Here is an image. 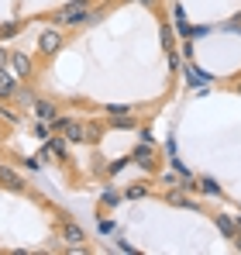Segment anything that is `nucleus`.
I'll list each match as a JSON object with an SVG mask.
<instances>
[{
	"label": "nucleus",
	"instance_id": "obj_1",
	"mask_svg": "<svg viewBox=\"0 0 241 255\" xmlns=\"http://www.w3.org/2000/svg\"><path fill=\"white\" fill-rule=\"evenodd\" d=\"M86 7H90L86 0H73V3H66L62 10H55L52 21H55V24H83V21H86Z\"/></svg>",
	"mask_w": 241,
	"mask_h": 255
},
{
	"label": "nucleus",
	"instance_id": "obj_2",
	"mask_svg": "<svg viewBox=\"0 0 241 255\" xmlns=\"http://www.w3.org/2000/svg\"><path fill=\"white\" fill-rule=\"evenodd\" d=\"M7 62H10V73L17 76V83L31 76V59H28L24 52H10V59H7Z\"/></svg>",
	"mask_w": 241,
	"mask_h": 255
},
{
	"label": "nucleus",
	"instance_id": "obj_3",
	"mask_svg": "<svg viewBox=\"0 0 241 255\" xmlns=\"http://www.w3.org/2000/svg\"><path fill=\"white\" fill-rule=\"evenodd\" d=\"M38 48L45 52V55H55V52L62 48V35H59L55 28H45V31L38 35Z\"/></svg>",
	"mask_w": 241,
	"mask_h": 255
},
{
	"label": "nucleus",
	"instance_id": "obj_4",
	"mask_svg": "<svg viewBox=\"0 0 241 255\" xmlns=\"http://www.w3.org/2000/svg\"><path fill=\"white\" fill-rule=\"evenodd\" d=\"M0 186H7V190H24V179L17 176V169L0 166Z\"/></svg>",
	"mask_w": 241,
	"mask_h": 255
},
{
	"label": "nucleus",
	"instance_id": "obj_5",
	"mask_svg": "<svg viewBox=\"0 0 241 255\" xmlns=\"http://www.w3.org/2000/svg\"><path fill=\"white\" fill-rule=\"evenodd\" d=\"M14 90H17V76L10 69H0V100H10Z\"/></svg>",
	"mask_w": 241,
	"mask_h": 255
},
{
	"label": "nucleus",
	"instance_id": "obj_6",
	"mask_svg": "<svg viewBox=\"0 0 241 255\" xmlns=\"http://www.w3.org/2000/svg\"><path fill=\"white\" fill-rule=\"evenodd\" d=\"M62 242L73 245V249H80L83 242H86V238H83V228L80 224H62Z\"/></svg>",
	"mask_w": 241,
	"mask_h": 255
},
{
	"label": "nucleus",
	"instance_id": "obj_7",
	"mask_svg": "<svg viewBox=\"0 0 241 255\" xmlns=\"http://www.w3.org/2000/svg\"><path fill=\"white\" fill-rule=\"evenodd\" d=\"M214 224L221 228V235H224L228 242H235V235H238V228H235V221H231L228 214H217V217H214Z\"/></svg>",
	"mask_w": 241,
	"mask_h": 255
},
{
	"label": "nucleus",
	"instance_id": "obj_8",
	"mask_svg": "<svg viewBox=\"0 0 241 255\" xmlns=\"http://www.w3.org/2000/svg\"><path fill=\"white\" fill-rule=\"evenodd\" d=\"M35 114H38V121H55V104L52 100H35Z\"/></svg>",
	"mask_w": 241,
	"mask_h": 255
},
{
	"label": "nucleus",
	"instance_id": "obj_9",
	"mask_svg": "<svg viewBox=\"0 0 241 255\" xmlns=\"http://www.w3.org/2000/svg\"><path fill=\"white\" fill-rule=\"evenodd\" d=\"M111 128H118V131H138V121H134V118H131V111H127V114H114Z\"/></svg>",
	"mask_w": 241,
	"mask_h": 255
},
{
	"label": "nucleus",
	"instance_id": "obj_10",
	"mask_svg": "<svg viewBox=\"0 0 241 255\" xmlns=\"http://www.w3.org/2000/svg\"><path fill=\"white\" fill-rule=\"evenodd\" d=\"M165 200H169L172 207H190V211H197V204H193V200L186 197V190H183V193H179V190H172V193H169Z\"/></svg>",
	"mask_w": 241,
	"mask_h": 255
},
{
	"label": "nucleus",
	"instance_id": "obj_11",
	"mask_svg": "<svg viewBox=\"0 0 241 255\" xmlns=\"http://www.w3.org/2000/svg\"><path fill=\"white\" fill-rule=\"evenodd\" d=\"M172 21H176V28L183 31V35H190L193 28H190V21H186V10L183 7H172Z\"/></svg>",
	"mask_w": 241,
	"mask_h": 255
},
{
	"label": "nucleus",
	"instance_id": "obj_12",
	"mask_svg": "<svg viewBox=\"0 0 241 255\" xmlns=\"http://www.w3.org/2000/svg\"><path fill=\"white\" fill-rule=\"evenodd\" d=\"M197 190H203V193H210V197H221V186H217V179H210V176L197 183Z\"/></svg>",
	"mask_w": 241,
	"mask_h": 255
},
{
	"label": "nucleus",
	"instance_id": "obj_13",
	"mask_svg": "<svg viewBox=\"0 0 241 255\" xmlns=\"http://www.w3.org/2000/svg\"><path fill=\"white\" fill-rule=\"evenodd\" d=\"M148 155H152V148H148V141H145V145H138V148H134V159H138V162H141V166H148V169H152V159H148Z\"/></svg>",
	"mask_w": 241,
	"mask_h": 255
},
{
	"label": "nucleus",
	"instance_id": "obj_14",
	"mask_svg": "<svg viewBox=\"0 0 241 255\" xmlns=\"http://www.w3.org/2000/svg\"><path fill=\"white\" fill-rule=\"evenodd\" d=\"M45 148H48V155H59V159H66V141H52V138H48V145H45Z\"/></svg>",
	"mask_w": 241,
	"mask_h": 255
},
{
	"label": "nucleus",
	"instance_id": "obj_15",
	"mask_svg": "<svg viewBox=\"0 0 241 255\" xmlns=\"http://www.w3.org/2000/svg\"><path fill=\"white\" fill-rule=\"evenodd\" d=\"M104 14H107L104 7H100V10H90V7H86V21H83V24H100V21H104Z\"/></svg>",
	"mask_w": 241,
	"mask_h": 255
},
{
	"label": "nucleus",
	"instance_id": "obj_16",
	"mask_svg": "<svg viewBox=\"0 0 241 255\" xmlns=\"http://www.w3.org/2000/svg\"><path fill=\"white\" fill-rule=\"evenodd\" d=\"M62 134H66L69 141H83V128H80V125H73V121H69V128H66Z\"/></svg>",
	"mask_w": 241,
	"mask_h": 255
},
{
	"label": "nucleus",
	"instance_id": "obj_17",
	"mask_svg": "<svg viewBox=\"0 0 241 255\" xmlns=\"http://www.w3.org/2000/svg\"><path fill=\"white\" fill-rule=\"evenodd\" d=\"M14 97H17L21 104H35V93H31V90H24V86H17V90H14Z\"/></svg>",
	"mask_w": 241,
	"mask_h": 255
},
{
	"label": "nucleus",
	"instance_id": "obj_18",
	"mask_svg": "<svg viewBox=\"0 0 241 255\" xmlns=\"http://www.w3.org/2000/svg\"><path fill=\"white\" fill-rule=\"evenodd\" d=\"M145 193H148V186H141V183L138 186H127V200H141Z\"/></svg>",
	"mask_w": 241,
	"mask_h": 255
},
{
	"label": "nucleus",
	"instance_id": "obj_19",
	"mask_svg": "<svg viewBox=\"0 0 241 255\" xmlns=\"http://www.w3.org/2000/svg\"><path fill=\"white\" fill-rule=\"evenodd\" d=\"M127 111H131L127 104H107V114H111V118H114V114H127Z\"/></svg>",
	"mask_w": 241,
	"mask_h": 255
},
{
	"label": "nucleus",
	"instance_id": "obj_20",
	"mask_svg": "<svg viewBox=\"0 0 241 255\" xmlns=\"http://www.w3.org/2000/svg\"><path fill=\"white\" fill-rule=\"evenodd\" d=\"M17 28H21V24H17V21H14V24H3V28H0V38H10V35H14V31H17Z\"/></svg>",
	"mask_w": 241,
	"mask_h": 255
},
{
	"label": "nucleus",
	"instance_id": "obj_21",
	"mask_svg": "<svg viewBox=\"0 0 241 255\" xmlns=\"http://www.w3.org/2000/svg\"><path fill=\"white\" fill-rule=\"evenodd\" d=\"M162 45H165V48H172V31H169V28H165V24H162Z\"/></svg>",
	"mask_w": 241,
	"mask_h": 255
},
{
	"label": "nucleus",
	"instance_id": "obj_22",
	"mask_svg": "<svg viewBox=\"0 0 241 255\" xmlns=\"http://www.w3.org/2000/svg\"><path fill=\"white\" fill-rule=\"evenodd\" d=\"M207 80H210V76H203V73H197V69H193V73H190V83H193V86L207 83Z\"/></svg>",
	"mask_w": 241,
	"mask_h": 255
},
{
	"label": "nucleus",
	"instance_id": "obj_23",
	"mask_svg": "<svg viewBox=\"0 0 241 255\" xmlns=\"http://www.w3.org/2000/svg\"><path fill=\"white\" fill-rule=\"evenodd\" d=\"M118 200H120V197H118V193H114V190H107V193H104V204H107V207H114Z\"/></svg>",
	"mask_w": 241,
	"mask_h": 255
},
{
	"label": "nucleus",
	"instance_id": "obj_24",
	"mask_svg": "<svg viewBox=\"0 0 241 255\" xmlns=\"http://www.w3.org/2000/svg\"><path fill=\"white\" fill-rule=\"evenodd\" d=\"M7 59H10V55H7V52H3V48H0V69H3V66H7Z\"/></svg>",
	"mask_w": 241,
	"mask_h": 255
},
{
	"label": "nucleus",
	"instance_id": "obj_25",
	"mask_svg": "<svg viewBox=\"0 0 241 255\" xmlns=\"http://www.w3.org/2000/svg\"><path fill=\"white\" fill-rule=\"evenodd\" d=\"M235 245H238V249H241V238H238V235H235Z\"/></svg>",
	"mask_w": 241,
	"mask_h": 255
},
{
	"label": "nucleus",
	"instance_id": "obj_26",
	"mask_svg": "<svg viewBox=\"0 0 241 255\" xmlns=\"http://www.w3.org/2000/svg\"><path fill=\"white\" fill-rule=\"evenodd\" d=\"M141 3H148V7H152V3H155V0H141Z\"/></svg>",
	"mask_w": 241,
	"mask_h": 255
},
{
	"label": "nucleus",
	"instance_id": "obj_27",
	"mask_svg": "<svg viewBox=\"0 0 241 255\" xmlns=\"http://www.w3.org/2000/svg\"><path fill=\"white\" fill-rule=\"evenodd\" d=\"M238 17H241V14H238Z\"/></svg>",
	"mask_w": 241,
	"mask_h": 255
}]
</instances>
